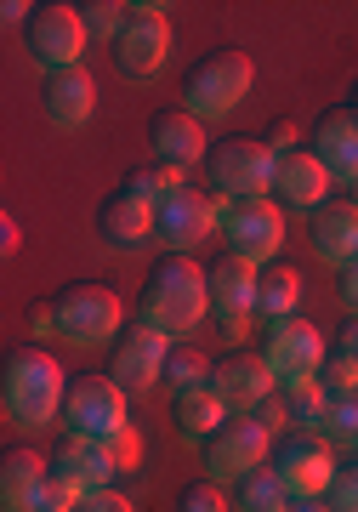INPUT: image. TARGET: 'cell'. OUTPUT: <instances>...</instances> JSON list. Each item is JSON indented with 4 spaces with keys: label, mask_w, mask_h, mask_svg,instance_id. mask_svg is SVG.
<instances>
[{
    "label": "cell",
    "mask_w": 358,
    "mask_h": 512,
    "mask_svg": "<svg viewBox=\"0 0 358 512\" xmlns=\"http://www.w3.org/2000/svg\"><path fill=\"white\" fill-rule=\"evenodd\" d=\"M273 370L262 353H228L222 365H216L211 376V393L222 404H228L233 416H251V410H262V399H273Z\"/></svg>",
    "instance_id": "cell-18"
},
{
    "label": "cell",
    "mask_w": 358,
    "mask_h": 512,
    "mask_svg": "<svg viewBox=\"0 0 358 512\" xmlns=\"http://www.w3.org/2000/svg\"><path fill=\"white\" fill-rule=\"evenodd\" d=\"M74 512H137V507H131V495H120V490H97V495H86Z\"/></svg>",
    "instance_id": "cell-37"
},
{
    "label": "cell",
    "mask_w": 358,
    "mask_h": 512,
    "mask_svg": "<svg viewBox=\"0 0 358 512\" xmlns=\"http://www.w3.org/2000/svg\"><path fill=\"white\" fill-rule=\"evenodd\" d=\"M126 387L114 382V376H80L69 387V399H63V433L69 439H114V433H126L131 416H126Z\"/></svg>",
    "instance_id": "cell-8"
},
{
    "label": "cell",
    "mask_w": 358,
    "mask_h": 512,
    "mask_svg": "<svg viewBox=\"0 0 358 512\" xmlns=\"http://www.w3.org/2000/svg\"><path fill=\"white\" fill-rule=\"evenodd\" d=\"M273 473L290 490V501H324L330 495V478H336V456L319 433H290V439L273 444Z\"/></svg>",
    "instance_id": "cell-10"
},
{
    "label": "cell",
    "mask_w": 358,
    "mask_h": 512,
    "mask_svg": "<svg viewBox=\"0 0 358 512\" xmlns=\"http://www.w3.org/2000/svg\"><path fill=\"white\" fill-rule=\"evenodd\" d=\"M52 308H57V336H63L69 348H103V342H114V336L126 330L120 296L108 291V285H91V279L63 285V291L52 296Z\"/></svg>",
    "instance_id": "cell-5"
},
{
    "label": "cell",
    "mask_w": 358,
    "mask_h": 512,
    "mask_svg": "<svg viewBox=\"0 0 358 512\" xmlns=\"http://www.w3.org/2000/svg\"><path fill=\"white\" fill-rule=\"evenodd\" d=\"M256 285H262V268L239 262V256H222L211 268V313L228 342H245L256 319Z\"/></svg>",
    "instance_id": "cell-14"
},
{
    "label": "cell",
    "mask_w": 358,
    "mask_h": 512,
    "mask_svg": "<svg viewBox=\"0 0 358 512\" xmlns=\"http://www.w3.org/2000/svg\"><path fill=\"white\" fill-rule=\"evenodd\" d=\"M313 251H319V262H330V268H353L358 262V211L347 200H330L313 217Z\"/></svg>",
    "instance_id": "cell-24"
},
{
    "label": "cell",
    "mask_w": 358,
    "mask_h": 512,
    "mask_svg": "<svg viewBox=\"0 0 358 512\" xmlns=\"http://www.w3.org/2000/svg\"><path fill=\"white\" fill-rule=\"evenodd\" d=\"M114 478H120V467H114V450H108L103 439H69L52 456V484L69 495V501L114 490Z\"/></svg>",
    "instance_id": "cell-15"
},
{
    "label": "cell",
    "mask_w": 358,
    "mask_h": 512,
    "mask_svg": "<svg viewBox=\"0 0 358 512\" xmlns=\"http://www.w3.org/2000/svg\"><path fill=\"white\" fill-rule=\"evenodd\" d=\"M177 512H233V501L222 495V484H211V478H199V484H188V490H182Z\"/></svg>",
    "instance_id": "cell-34"
},
{
    "label": "cell",
    "mask_w": 358,
    "mask_h": 512,
    "mask_svg": "<svg viewBox=\"0 0 358 512\" xmlns=\"http://www.w3.org/2000/svg\"><path fill=\"white\" fill-rule=\"evenodd\" d=\"M233 512H290V490L279 484L273 467H256L251 478H239V490H233Z\"/></svg>",
    "instance_id": "cell-27"
},
{
    "label": "cell",
    "mask_w": 358,
    "mask_h": 512,
    "mask_svg": "<svg viewBox=\"0 0 358 512\" xmlns=\"http://www.w3.org/2000/svg\"><path fill=\"white\" fill-rule=\"evenodd\" d=\"M23 46L35 57V69H46V80H52V74H69V69H86L80 57H86L91 35H86L80 6H69V0L35 6V18L23 23Z\"/></svg>",
    "instance_id": "cell-7"
},
{
    "label": "cell",
    "mask_w": 358,
    "mask_h": 512,
    "mask_svg": "<svg viewBox=\"0 0 358 512\" xmlns=\"http://www.w3.org/2000/svg\"><path fill=\"white\" fill-rule=\"evenodd\" d=\"M165 359H171V336L143 325V319H131V325L120 330V342H114L108 376L126 387V393H148V387L165 382Z\"/></svg>",
    "instance_id": "cell-13"
},
{
    "label": "cell",
    "mask_w": 358,
    "mask_h": 512,
    "mask_svg": "<svg viewBox=\"0 0 358 512\" xmlns=\"http://www.w3.org/2000/svg\"><path fill=\"white\" fill-rule=\"evenodd\" d=\"M211 194L222 205H245V200H268L273 177H279V154L268 148V137H228L211 148Z\"/></svg>",
    "instance_id": "cell-3"
},
{
    "label": "cell",
    "mask_w": 358,
    "mask_h": 512,
    "mask_svg": "<svg viewBox=\"0 0 358 512\" xmlns=\"http://www.w3.org/2000/svg\"><path fill=\"white\" fill-rule=\"evenodd\" d=\"M63 399H69V382H63V365L52 353L29 342L6 359V376H0V404H6V421L23 427V433H40L63 421Z\"/></svg>",
    "instance_id": "cell-1"
},
{
    "label": "cell",
    "mask_w": 358,
    "mask_h": 512,
    "mask_svg": "<svg viewBox=\"0 0 358 512\" xmlns=\"http://www.w3.org/2000/svg\"><path fill=\"white\" fill-rule=\"evenodd\" d=\"M165 57H171V18H165V6H131L126 29L114 40V69L126 80H154L165 69Z\"/></svg>",
    "instance_id": "cell-11"
},
{
    "label": "cell",
    "mask_w": 358,
    "mask_h": 512,
    "mask_svg": "<svg viewBox=\"0 0 358 512\" xmlns=\"http://www.w3.org/2000/svg\"><path fill=\"white\" fill-rule=\"evenodd\" d=\"M216 222H222V205L211 194H199V188H182V194H171L160 205V239L171 245V256H188Z\"/></svg>",
    "instance_id": "cell-20"
},
{
    "label": "cell",
    "mask_w": 358,
    "mask_h": 512,
    "mask_svg": "<svg viewBox=\"0 0 358 512\" xmlns=\"http://www.w3.org/2000/svg\"><path fill=\"white\" fill-rule=\"evenodd\" d=\"M296 137H302V131L290 126V120H279V126L268 131V148H273V154H296Z\"/></svg>",
    "instance_id": "cell-40"
},
{
    "label": "cell",
    "mask_w": 358,
    "mask_h": 512,
    "mask_svg": "<svg viewBox=\"0 0 358 512\" xmlns=\"http://www.w3.org/2000/svg\"><path fill=\"white\" fill-rule=\"evenodd\" d=\"M341 200H347V205L358 211V183H347V188H341Z\"/></svg>",
    "instance_id": "cell-45"
},
{
    "label": "cell",
    "mask_w": 358,
    "mask_h": 512,
    "mask_svg": "<svg viewBox=\"0 0 358 512\" xmlns=\"http://www.w3.org/2000/svg\"><path fill=\"white\" fill-rule=\"evenodd\" d=\"M97 234L108 251H143L148 239L160 234V205H148L143 194H131L126 183L114 188L97 211Z\"/></svg>",
    "instance_id": "cell-16"
},
{
    "label": "cell",
    "mask_w": 358,
    "mask_h": 512,
    "mask_svg": "<svg viewBox=\"0 0 358 512\" xmlns=\"http://www.w3.org/2000/svg\"><path fill=\"white\" fill-rule=\"evenodd\" d=\"M353 109H358V103H353Z\"/></svg>",
    "instance_id": "cell-46"
},
{
    "label": "cell",
    "mask_w": 358,
    "mask_h": 512,
    "mask_svg": "<svg viewBox=\"0 0 358 512\" xmlns=\"http://www.w3.org/2000/svg\"><path fill=\"white\" fill-rule=\"evenodd\" d=\"M126 188H131V194H143L148 205H165L171 194H182V188H188V171H182V165L154 160L148 171H131V177H126Z\"/></svg>",
    "instance_id": "cell-31"
},
{
    "label": "cell",
    "mask_w": 358,
    "mask_h": 512,
    "mask_svg": "<svg viewBox=\"0 0 358 512\" xmlns=\"http://www.w3.org/2000/svg\"><path fill=\"white\" fill-rule=\"evenodd\" d=\"M324 501H330V512H358V456H353V467H336Z\"/></svg>",
    "instance_id": "cell-35"
},
{
    "label": "cell",
    "mask_w": 358,
    "mask_h": 512,
    "mask_svg": "<svg viewBox=\"0 0 358 512\" xmlns=\"http://www.w3.org/2000/svg\"><path fill=\"white\" fill-rule=\"evenodd\" d=\"M108 450H114V467L120 473H131L137 461H143V439H137V427H126V433H114V439H103Z\"/></svg>",
    "instance_id": "cell-36"
},
{
    "label": "cell",
    "mask_w": 358,
    "mask_h": 512,
    "mask_svg": "<svg viewBox=\"0 0 358 512\" xmlns=\"http://www.w3.org/2000/svg\"><path fill=\"white\" fill-rule=\"evenodd\" d=\"M262 359H268L273 382L279 393H302L324 376V359H330V342H324V330L302 313H290V319H273L268 336H262Z\"/></svg>",
    "instance_id": "cell-4"
},
{
    "label": "cell",
    "mask_w": 358,
    "mask_h": 512,
    "mask_svg": "<svg viewBox=\"0 0 358 512\" xmlns=\"http://www.w3.org/2000/svg\"><path fill=\"white\" fill-rule=\"evenodd\" d=\"M233 410L222 399H216L211 387L205 393H188V399H177V427H182V439L188 444H211L216 433H222V421H228Z\"/></svg>",
    "instance_id": "cell-25"
},
{
    "label": "cell",
    "mask_w": 358,
    "mask_h": 512,
    "mask_svg": "<svg viewBox=\"0 0 358 512\" xmlns=\"http://www.w3.org/2000/svg\"><path fill=\"white\" fill-rule=\"evenodd\" d=\"M290 512H330V501H290Z\"/></svg>",
    "instance_id": "cell-44"
},
{
    "label": "cell",
    "mask_w": 358,
    "mask_h": 512,
    "mask_svg": "<svg viewBox=\"0 0 358 512\" xmlns=\"http://www.w3.org/2000/svg\"><path fill=\"white\" fill-rule=\"evenodd\" d=\"M330 450H353L358 456V393H336L330 399V416H324V433H319Z\"/></svg>",
    "instance_id": "cell-32"
},
{
    "label": "cell",
    "mask_w": 358,
    "mask_h": 512,
    "mask_svg": "<svg viewBox=\"0 0 358 512\" xmlns=\"http://www.w3.org/2000/svg\"><path fill=\"white\" fill-rule=\"evenodd\" d=\"M40 103H46V120H52L57 131H80L91 120V109H97V80H91V69L52 74Z\"/></svg>",
    "instance_id": "cell-23"
},
{
    "label": "cell",
    "mask_w": 358,
    "mask_h": 512,
    "mask_svg": "<svg viewBox=\"0 0 358 512\" xmlns=\"http://www.w3.org/2000/svg\"><path fill=\"white\" fill-rule=\"evenodd\" d=\"M211 313V268H199L194 256H165L143 285V325L165 330V336H188L205 325Z\"/></svg>",
    "instance_id": "cell-2"
},
{
    "label": "cell",
    "mask_w": 358,
    "mask_h": 512,
    "mask_svg": "<svg viewBox=\"0 0 358 512\" xmlns=\"http://www.w3.org/2000/svg\"><path fill=\"white\" fill-rule=\"evenodd\" d=\"M341 308L358 319V262H353V268H341Z\"/></svg>",
    "instance_id": "cell-41"
},
{
    "label": "cell",
    "mask_w": 358,
    "mask_h": 512,
    "mask_svg": "<svg viewBox=\"0 0 358 512\" xmlns=\"http://www.w3.org/2000/svg\"><path fill=\"white\" fill-rule=\"evenodd\" d=\"M330 171H324V160L313 154V148H296V154H279V177H273V194H279V205L285 211H313L319 217L324 205H330Z\"/></svg>",
    "instance_id": "cell-19"
},
{
    "label": "cell",
    "mask_w": 358,
    "mask_h": 512,
    "mask_svg": "<svg viewBox=\"0 0 358 512\" xmlns=\"http://www.w3.org/2000/svg\"><path fill=\"white\" fill-rule=\"evenodd\" d=\"M256 416H262V427H268V433H279V427H290V399H262V410H256Z\"/></svg>",
    "instance_id": "cell-38"
},
{
    "label": "cell",
    "mask_w": 358,
    "mask_h": 512,
    "mask_svg": "<svg viewBox=\"0 0 358 512\" xmlns=\"http://www.w3.org/2000/svg\"><path fill=\"white\" fill-rule=\"evenodd\" d=\"M273 461V433L262 427V416H228L222 421V433L205 444V478L211 484H239V478H251L256 467H268Z\"/></svg>",
    "instance_id": "cell-9"
},
{
    "label": "cell",
    "mask_w": 358,
    "mask_h": 512,
    "mask_svg": "<svg viewBox=\"0 0 358 512\" xmlns=\"http://www.w3.org/2000/svg\"><path fill=\"white\" fill-rule=\"evenodd\" d=\"M302 302V274L296 268H262V285H256V319H290Z\"/></svg>",
    "instance_id": "cell-26"
},
{
    "label": "cell",
    "mask_w": 358,
    "mask_h": 512,
    "mask_svg": "<svg viewBox=\"0 0 358 512\" xmlns=\"http://www.w3.org/2000/svg\"><path fill=\"white\" fill-rule=\"evenodd\" d=\"M29 330H35V336H57V308L52 302H35V308H29Z\"/></svg>",
    "instance_id": "cell-39"
},
{
    "label": "cell",
    "mask_w": 358,
    "mask_h": 512,
    "mask_svg": "<svg viewBox=\"0 0 358 512\" xmlns=\"http://www.w3.org/2000/svg\"><path fill=\"white\" fill-rule=\"evenodd\" d=\"M211 376H216V365L199 348H171V359H165V382H171V393H177V399L205 393V387H211Z\"/></svg>",
    "instance_id": "cell-28"
},
{
    "label": "cell",
    "mask_w": 358,
    "mask_h": 512,
    "mask_svg": "<svg viewBox=\"0 0 358 512\" xmlns=\"http://www.w3.org/2000/svg\"><path fill=\"white\" fill-rule=\"evenodd\" d=\"M0 18H6V23H29V18H35V6H23V0H6V6H0Z\"/></svg>",
    "instance_id": "cell-43"
},
{
    "label": "cell",
    "mask_w": 358,
    "mask_h": 512,
    "mask_svg": "<svg viewBox=\"0 0 358 512\" xmlns=\"http://www.w3.org/2000/svg\"><path fill=\"white\" fill-rule=\"evenodd\" d=\"M251 80H256V63L245 52L199 57L194 69H188V80H182V109L194 114V120H222V114H233L245 103Z\"/></svg>",
    "instance_id": "cell-6"
},
{
    "label": "cell",
    "mask_w": 358,
    "mask_h": 512,
    "mask_svg": "<svg viewBox=\"0 0 358 512\" xmlns=\"http://www.w3.org/2000/svg\"><path fill=\"white\" fill-rule=\"evenodd\" d=\"M222 234H228V256L262 268V262H273L279 245H285V205H279V200L233 205L228 217H222Z\"/></svg>",
    "instance_id": "cell-12"
},
{
    "label": "cell",
    "mask_w": 358,
    "mask_h": 512,
    "mask_svg": "<svg viewBox=\"0 0 358 512\" xmlns=\"http://www.w3.org/2000/svg\"><path fill=\"white\" fill-rule=\"evenodd\" d=\"M148 148H154V160L165 165H205L211 160V143H205V120H194L188 109H160L148 120Z\"/></svg>",
    "instance_id": "cell-21"
},
{
    "label": "cell",
    "mask_w": 358,
    "mask_h": 512,
    "mask_svg": "<svg viewBox=\"0 0 358 512\" xmlns=\"http://www.w3.org/2000/svg\"><path fill=\"white\" fill-rule=\"evenodd\" d=\"M324 382L336 393H358V319H347V330L336 336V348L324 359Z\"/></svg>",
    "instance_id": "cell-29"
},
{
    "label": "cell",
    "mask_w": 358,
    "mask_h": 512,
    "mask_svg": "<svg viewBox=\"0 0 358 512\" xmlns=\"http://www.w3.org/2000/svg\"><path fill=\"white\" fill-rule=\"evenodd\" d=\"M23 245V228H18V217H0V251L12 256Z\"/></svg>",
    "instance_id": "cell-42"
},
{
    "label": "cell",
    "mask_w": 358,
    "mask_h": 512,
    "mask_svg": "<svg viewBox=\"0 0 358 512\" xmlns=\"http://www.w3.org/2000/svg\"><path fill=\"white\" fill-rule=\"evenodd\" d=\"M313 154L324 160V171L336 177L341 188L358 183V109L347 103V109H330L313 126Z\"/></svg>",
    "instance_id": "cell-22"
},
{
    "label": "cell",
    "mask_w": 358,
    "mask_h": 512,
    "mask_svg": "<svg viewBox=\"0 0 358 512\" xmlns=\"http://www.w3.org/2000/svg\"><path fill=\"white\" fill-rule=\"evenodd\" d=\"M80 18H86V35L91 40H120V29H126V18H131V6H120V0H86L80 6Z\"/></svg>",
    "instance_id": "cell-33"
},
{
    "label": "cell",
    "mask_w": 358,
    "mask_h": 512,
    "mask_svg": "<svg viewBox=\"0 0 358 512\" xmlns=\"http://www.w3.org/2000/svg\"><path fill=\"white\" fill-rule=\"evenodd\" d=\"M52 501V461L40 450H6L0 456V507L6 512H46Z\"/></svg>",
    "instance_id": "cell-17"
},
{
    "label": "cell",
    "mask_w": 358,
    "mask_h": 512,
    "mask_svg": "<svg viewBox=\"0 0 358 512\" xmlns=\"http://www.w3.org/2000/svg\"><path fill=\"white\" fill-rule=\"evenodd\" d=\"M285 399H290V427H296V433H324V416H330L336 387L319 376L313 387H302V393H285Z\"/></svg>",
    "instance_id": "cell-30"
}]
</instances>
